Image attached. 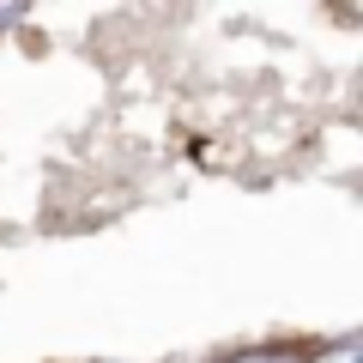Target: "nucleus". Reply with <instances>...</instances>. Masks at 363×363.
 <instances>
[{
	"label": "nucleus",
	"mask_w": 363,
	"mask_h": 363,
	"mask_svg": "<svg viewBox=\"0 0 363 363\" xmlns=\"http://www.w3.org/2000/svg\"><path fill=\"white\" fill-rule=\"evenodd\" d=\"M6 18H13V6H0V25H6Z\"/></svg>",
	"instance_id": "obj_3"
},
{
	"label": "nucleus",
	"mask_w": 363,
	"mask_h": 363,
	"mask_svg": "<svg viewBox=\"0 0 363 363\" xmlns=\"http://www.w3.org/2000/svg\"><path fill=\"white\" fill-rule=\"evenodd\" d=\"M230 363H297V351H285V345H272V351H236Z\"/></svg>",
	"instance_id": "obj_1"
},
{
	"label": "nucleus",
	"mask_w": 363,
	"mask_h": 363,
	"mask_svg": "<svg viewBox=\"0 0 363 363\" xmlns=\"http://www.w3.org/2000/svg\"><path fill=\"white\" fill-rule=\"evenodd\" d=\"M309 363H357V339H339V345H327V351H315Z\"/></svg>",
	"instance_id": "obj_2"
}]
</instances>
